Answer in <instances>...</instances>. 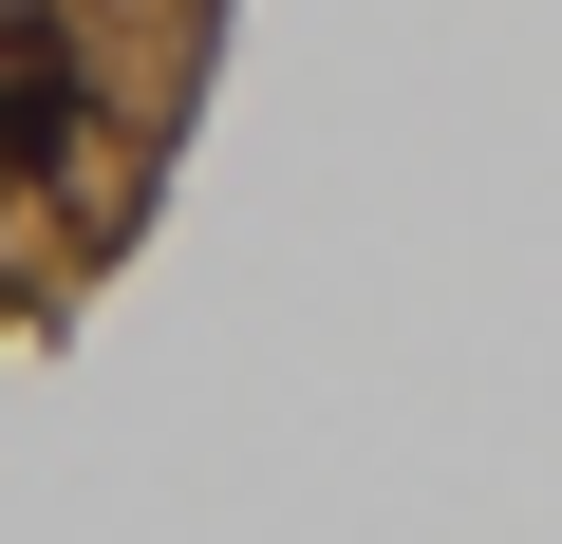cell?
Returning <instances> with one entry per match:
<instances>
[{"instance_id": "obj_1", "label": "cell", "mask_w": 562, "mask_h": 544, "mask_svg": "<svg viewBox=\"0 0 562 544\" xmlns=\"http://www.w3.org/2000/svg\"><path fill=\"white\" fill-rule=\"evenodd\" d=\"M0 188H20V169H0Z\"/></svg>"}]
</instances>
